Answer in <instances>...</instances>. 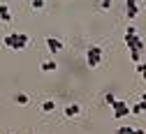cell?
<instances>
[{"instance_id":"1","label":"cell","mask_w":146,"mask_h":134,"mask_svg":"<svg viewBox=\"0 0 146 134\" xmlns=\"http://www.w3.org/2000/svg\"><path fill=\"white\" fill-rule=\"evenodd\" d=\"M28 35L26 32H9V35H5V40H3V44L7 46V49H12V51H23L26 46H28Z\"/></svg>"},{"instance_id":"2","label":"cell","mask_w":146,"mask_h":134,"mask_svg":"<svg viewBox=\"0 0 146 134\" xmlns=\"http://www.w3.org/2000/svg\"><path fill=\"white\" fill-rule=\"evenodd\" d=\"M125 44H127L130 51H144V40L137 35V28L135 26H130V28L125 30Z\"/></svg>"},{"instance_id":"3","label":"cell","mask_w":146,"mask_h":134,"mask_svg":"<svg viewBox=\"0 0 146 134\" xmlns=\"http://www.w3.org/2000/svg\"><path fill=\"white\" fill-rule=\"evenodd\" d=\"M86 63H88V67H100V63H102V49L100 46H90L88 51H86Z\"/></svg>"},{"instance_id":"4","label":"cell","mask_w":146,"mask_h":134,"mask_svg":"<svg viewBox=\"0 0 146 134\" xmlns=\"http://www.w3.org/2000/svg\"><path fill=\"white\" fill-rule=\"evenodd\" d=\"M111 109H114V118L116 120H121V118H125V116H130V113H132V106L127 104V102H123V100H116Z\"/></svg>"},{"instance_id":"5","label":"cell","mask_w":146,"mask_h":134,"mask_svg":"<svg viewBox=\"0 0 146 134\" xmlns=\"http://www.w3.org/2000/svg\"><path fill=\"white\" fill-rule=\"evenodd\" d=\"M125 14H127V18H137V14H139L137 0H125Z\"/></svg>"},{"instance_id":"6","label":"cell","mask_w":146,"mask_h":134,"mask_svg":"<svg viewBox=\"0 0 146 134\" xmlns=\"http://www.w3.org/2000/svg\"><path fill=\"white\" fill-rule=\"evenodd\" d=\"M44 42H46V49H49L51 53H58V51L63 49V42L58 40V37H46Z\"/></svg>"},{"instance_id":"7","label":"cell","mask_w":146,"mask_h":134,"mask_svg":"<svg viewBox=\"0 0 146 134\" xmlns=\"http://www.w3.org/2000/svg\"><path fill=\"white\" fill-rule=\"evenodd\" d=\"M79 113H81V106H79V104H67V106H65V116H67V118H77Z\"/></svg>"},{"instance_id":"8","label":"cell","mask_w":146,"mask_h":134,"mask_svg":"<svg viewBox=\"0 0 146 134\" xmlns=\"http://www.w3.org/2000/svg\"><path fill=\"white\" fill-rule=\"evenodd\" d=\"M116 134H144V129H135V127H127V125H121L116 129Z\"/></svg>"},{"instance_id":"9","label":"cell","mask_w":146,"mask_h":134,"mask_svg":"<svg viewBox=\"0 0 146 134\" xmlns=\"http://www.w3.org/2000/svg\"><path fill=\"white\" fill-rule=\"evenodd\" d=\"M0 18H3L5 23H9V21H12V14H9V7H7V5L0 7Z\"/></svg>"},{"instance_id":"10","label":"cell","mask_w":146,"mask_h":134,"mask_svg":"<svg viewBox=\"0 0 146 134\" xmlns=\"http://www.w3.org/2000/svg\"><path fill=\"white\" fill-rule=\"evenodd\" d=\"M56 67H58L56 60H44L42 63V72H56Z\"/></svg>"},{"instance_id":"11","label":"cell","mask_w":146,"mask_h":134,"mask_svg":"<svg viewBox=\"0 0 146 134\" xmlns=\"http://www.w3.org/2000/svg\"><path fill=\"white\" fill-rule=\"evenodd\" d=\"M53 109H56V102H53V100H46V102H42V111H44V113H51Z\"/></svg>"},{"instance_id":"12","label":"cell","mask_w":146,"mask_h":134,"mask_svg":"<svg viewBox=\"0 0 146 134\" xmlns=\"http://www.w3.org/2000/svg\"><path fill=\"white\" fill-rule=\"evenodd\" d=\"M16 102H19L21 106H26V104H28V95H26V92H19V95H16Z\"/></svg>"},{"instance_id":"13","label":"cell","mask_w":146,"mask_h":134,"mask_svg":"<svg viewBox=\"0 0 146 134\" xmlns=\"http://www.w3.org/2000/svg\"><path fill=\"white\" fill-rule=\"evenodd\" d=\"M135 69H137V74H141L144 79H146V63H137V67H135Z\"/></svg>"},{"instance_id":"14","label":"cell","mask_w":146,"mask_h":134,"mask_svg":"<svg viewBox=\"0 0 146 134\" xmlns=\"http://www.w3.org/2000/svg\"><path fill=\"white\" fill-rule=\"evenodd\" d=\"M30 3H33V9L37 12V9H42V7H44V3H46V0H30Z\"/></svg>"},{"instance_id":"15","label":"cell","mask_w":146,"mask_h":134,"mask_svg":"<svg viewBox=\"0 0 146 134\" xmlns=\"http://www.w3.org/2000/svg\"><path fill=\"white\" fill-rule=\"evenodd\" d=\"M104 102H107L109 106H114V102H116V97H114V92H107V95H104Z\"/></svg>"},{"instance_id":"16","label":"cell","mask_w":146,"mask_h":134,"mask_svg":"<svg viewBox=\"0 0 146 134\" xmlns=\"http://www.w3.org/2000/svg\"><path fill=\"white\" fill-rule=\"evenodd\" d=\"M139 53H141V51H130V58H132V63H135V65L139 63Z\"/></svg>"},{"instance_id":"17","label":"cell","mask_w":146,"mask_h":134,"mask_svg":"<svg viewBox=\"0 0 146 134\" xmlns=\"http://www.w3.org/2000/svg\"><path fill=\"white\" fill-rule=\"evenodd\" d=\"M100 7L102 9H109V7H111V0H100Z\"/></svg>"}]
</instances>
